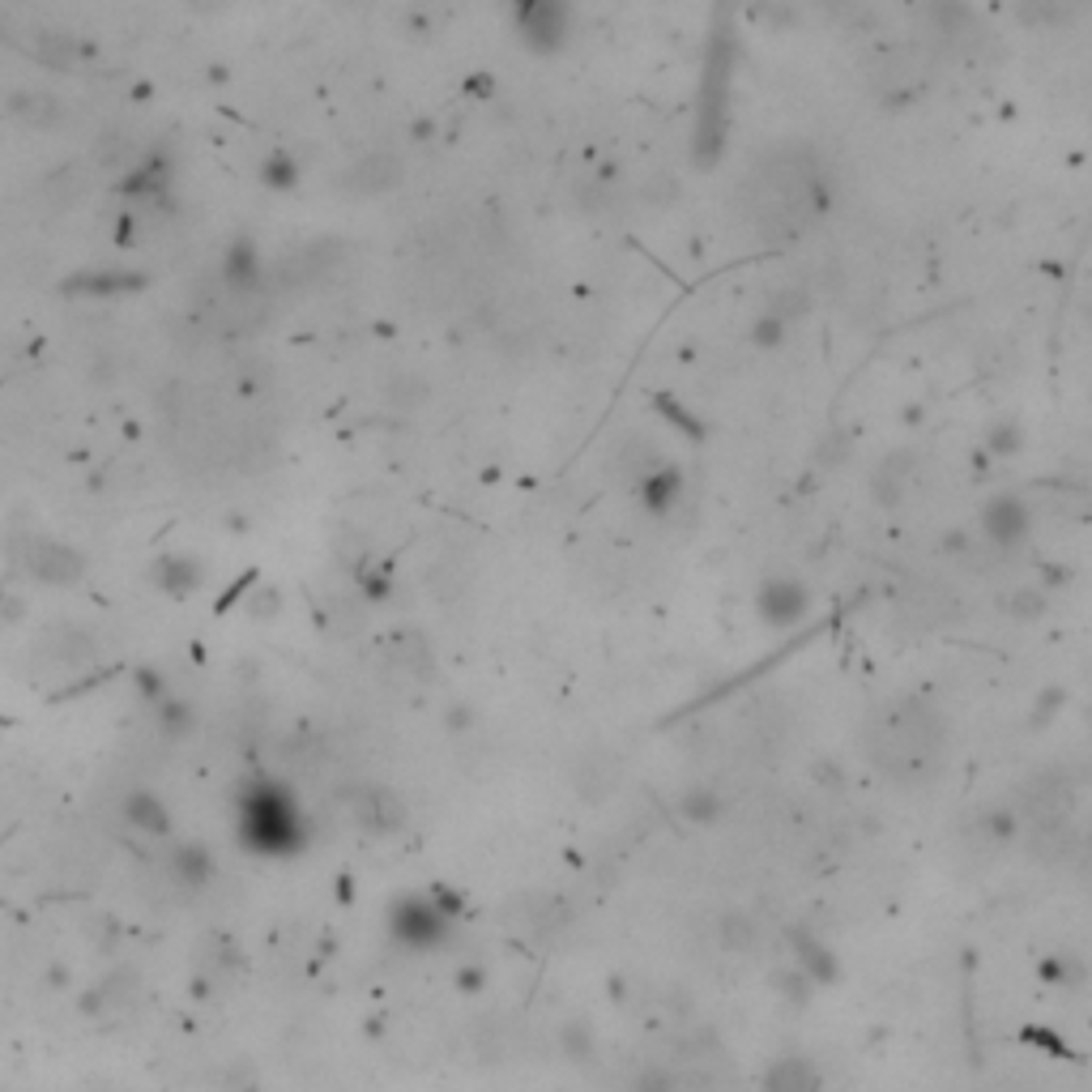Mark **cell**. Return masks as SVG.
<instances>
[{"mask_svg": "<svg viewBox=\"0 0 1092 1092\" xmlns=\"http://www.w3.org/2000/svg\"><path fill=\"white\" fill-rule=\"evenodd\" d=\"M943 747V721L926 700H900L879 717V739L871 743L875 760L896 776L926 772L930 760H939Z\"/></svg>", "mask_w": 1092, "mask_h": 1092, "instance_id": "cell-1", "label": "cell"}, {"mask_svg": "<svg viewBox=\"0 0 1092 1092\" xmlns=\"http://www.w3.org/2000/svg\"><path fill=\"white\" fill-rule=\"evenodd\" d=\"M240 837L256 853H295L307 837L299 802L278 782H256L240 798Z\"/></svg>", "mask_w": 1092, "mask_h": 1092, "instance_id": "cell-2", "label": "cell"}, {"mask_svg": "<svg viewBox=\"0 0 1092 1092\" xmlns=\"http://www.w3.org/2000/svg\"><path fill=\"white\" fill-rule=\"evenodd\" d=\"M734 65V39L730 31H713L709 39V60H705V82H700V116H696V137H691V159L696 167H713L725 150V124H730V69Z\"/></svg>", "mask_w": 1092, "mask_h": 1092, "instance_id": "cell-3", "label": "cell"}, {"mask_svg": "<svg viewBox=\"0 0 1092 1092\" xmlns=\"http://www.w3.org/2000/svg\"><path fill=\"white\" fill-rule=\"evenodd\" d=\"M388 930H393L406 948H435V943L449 934L445 900H431V896H402V900L393 905V914H388Z\"/></svg>", "mask_w": 1092, "mask_h": 1092, "instance_id": "cell-4", "label": "cell"}, {"mask_svg": "<svg viewBox=\"0 0 1092 1092\" xmlns=\"http://www.w3.org/2000/svg\"><path fill=\"white\" fill-rule=\"evenodd\" d=\"M512 26L530 51H555L568 39L572 9L559 5V0H526V5L512 9Z\"/></svg>", "mask_w": 1092, "mask_h": 1092, "instance_id": "cell-5", "label": "cell"}, {"mask_svg": "<svg viewBox=\"0 0 1092 1092\" xmlns=\"http://www.w3.org/2000/svg\"><path fill=\"white\" fill-rule=\"evenodd\" d=\"M22 568L43 585H73L86 572V559L56 538H22Z\"/></svg>", "mask_w": 1092, "mask_h": 1092, "instance_id": "cell-6", "label": "cell"}, {"mask_svg": "<svg viewBox=\"0 0 1092 1092\" xmlns=\"http://www.w3.org/2000/svg\"><path fill=\"white\" fill-rule=\"evenodd\" d=\"M756 611H760V619L768 623V628L790 632V628H798V623L807 619L811 589L802 581H794V577H768L760 585V593H756Z\"/></svg>", "mask_w": 1092, "mask_h": 1092, "instance_id": "cell-7", "label": "cell"}, {"mask_svg": "<svg viewBox=\"0 0 1092 1092\" xmlns=\"http://www.w3.org/2000/svg\"><path fill=\"white\" fill-rule=\"evenodd\" d=\"M1028 526H1033V516H1028V504L1020 496H1011V491H1003V496L995 500H985L981 508V534L985 542H995V546H1016L1028 538Z\"/></svg>", "mask_w": 1092, "mask_h": 1092, "instance_id": "cell-8", "label": "cell"}, {"mask_svg": "<svg viewBox=\"0 0 1092 1092\" xmlns=\"http://www.w3.org/2000/svg\"><path fill=\"white\" fill-rule=\"evenodd\" d=\"M402 175H406V167H402L397 154L376 150V154H363L359 163H350V171L342 179H346V188L359 193V197H384L388 188L402 184Z\"/></svg>", "mask_w": 1092, "mask_h": 1092, "instance_id": "cell-9", "label": "cell"}, {"mask_svg": "<svg viewBox=\"0 0 1092 1092\" xmlns=\"http://www.w3.org/2000/svg\"><path fill=\"white\" fill-rule=\"evenodd\" d=\"M337 256H342V244H333V240H311L303 248H295L291 256H282L278 269H274V282L282 286H299V282H311V278H321L337 265Z\"/></svg>", "mask_w": 1092, "mask_h": 1092, "instance_id": "cell-10", "label": "cell"}, {"mask_svg": "<svg viewBox=\"0 0 1092 1092\" xmlns=\"http://www.w3.org/2000/svg\"><path fill=\"white\" fill-rule=\"evenodd\" d=\"M145 286V274L137 269H82L69 274L60 282L65 295H86V299H116V295H133Z\"/></svg>", "mask_w": 1092, "mask_h": 1092, "instance_id": "cell-11", "label": "cell"}, {"mask_svg": "<svg viewBox=\"0 0 1092 1092\" xmlns=\"http://www.w3.org/2000/svg\"><path fill=\"white\" fill-rule=\"evenodd\" d=\"M222 286L230 295H252L265 286V261H261V248H256L248 236L230 240L226 256H222Z\"/></svg>", "mask_w": 1092, "mask_h": 1092, "instance_id": "cell-12", "label": "cell"}, {"mask_svg": "<svg viewBox=\"0 0 1092 1092\" xmlns=\"http://www.w3.org/2000/svg\"><path fill=\"white\" fill-rule=\"evenodd\" d=\"M150 577H154V585H159L163 593H171V597H188V593H197L201 585H205V563L201 559H193V555H159L154 559V568H150Z\"/></svg>", "mask_w": 1092, "mask_h": 1092, "instance_id": "cell-13", "label": "cell"}, {"mask_svg": "<svg viewBox=\"0 0 1092 1092\" xmlns=\"http://www.w3.org/2000/svg\"><path fill=\"white\" fill-rule=\"evenodd\" d=\"M346 802H350V811H354V820L363 828H380L384 832V828H397V820H402L397 798L388 790H380V786H359V790L346 794Z\"/></svg>", "mask_w": 1092, "mask_h": 1092, "instance_id": "cell-14", "label": "cell"}, {"mask_svg": "<svg viewBox=\"0 0 1092 1092\" xmlns=\"http://www.w3.org/2000/svg\"><path fill=\"white\" fill-rule=\"evenodd\" d=\"M636 496H640V504H644L648 512H658V516H662V512L674 508V500L683 496V474L674 470V465L662 461L654 474H644V478L636 482Z\"/></svg>", "mask_w": 1092, "mask_h": 1092, "instance_id": "cell-15", "label": "cell"}, {"mask_svg": "<svg viewBox=\"0 0 1092 1092\" xmlns=\"http://www.w3.org/2000/svg\"><path fill=\"white\" fill-rule=\"evenodd\" d=\"M914 470H918V457L914 453H892L875 470V482H871L875 487V500L883 508H896L900 496H905V487H909V478H914Z\"/></svg>", "mask_w": 1092, "mask_h": 1092, "instance_id": "cell-16", "label": "cell"}, {"mask_svg": "<svg viewBox=\"0 0 1092 1092\" xmlns=\"http://www.w3.org/2000/svg\"><path fill=\"white\" fill-rule=\"evenodd\" d=\"M577 790L585 798H606L619 790V760L606 756V751H589V756L577 764Z\"/></svg>", "mask_w": 1092, "mask_h": 1092, "instance_id": "cell-17", "label": "cell"}, {"mask_svg": "<svg viewBox=\"0 0 1092 1092\" xmlns=\"http://www.w3.org/2000/svg\"><path fill=\"white\" fill-rule=\"evenodd\" d=\"M9 108H13L17 120L35 124V128H51V124L65 120V102L56 94H43V90H22V94H13Z\"/></svg>", "mask_w": 1092, "mask_h": 1092, "instance_id": "cell-18", "label": "cell"}, {"mask_svg": "<svg viewBox=\"0 0 1092 1092\" xmlns=\"http://www.w3.org/2000/svg\"><path fill=\"white\" fill-rule=\"evenodd\" d=\"M124 820L137 824L141 832H154V837H163V832L171 828V815L163 807V798H154L150 790H133L124 798Z\"/></svg>", "mask_w": 1092, "mask_h": 1092, "instance_id": "cell-19", "label": "cell"}, {"mask_svg": "<svg viewBox=\"0 0 1092 1092\" xmlns=\"http://www.w3.org/2000/svg\"><path fill=\"white\" fill-rule=\"evenodd\" d=\"M764 1092H820V1076L811 1062L802 1058H782L764 1080Z\"/></svg>", "mask_w": 1092, "mask_h": 1092, "instance_id": "cell-20", "label": "cell"}, {"mask_svg": "<svg viewBox=\"0 0 1092 1092\" xmlns=\"http://www.w3.org/2000/svg\"><path fill=\"white\" fill-rule=\"evenodd\" d=\"M790 939H794V952H798V965H802V973H807L811 981H820V985H824V981H832V977H837V960H832V952H828L820 939H811L807 930H794Z\"/></svg>", "mask_w": 1092, "mask_h": 1092, "instance_id": "cell-21", "label": "cell"}, {"mask_svg": "<svg viewBox=\"0 0 1092 1092\" xmlns=\"http://www.w3.org/2000/svg\"><path fill=\"white\" fill-rule=\"evenodd\" d=\"M82 43H77L73 35H65V31H43L39 35V43H35V56L47 65V69H56V73H69L73 65H77V56H82Z\"/></svg>", "mask_w": 1092, "mask_h": 1092, "instance_id": "cell-22", "label": "cell"}, {"mask_svg": "<svg viewBox=\"0 0 1092 1092\" xmlns=\"http://www.w3.org/2000/svg\"><path fill=\"white\" fill-rule=\"evenodd\" d=\"M47 201L56 205V210H69V205L86 193V171L82 167H60V171H51L47 175V184H43Z\"/></svg>", "mask_w": 1092, "mask_h": 1092, "instance_id": "cell-23", "label": "cell"}, {"mask_svg": "<svg viewBox=\"0 0 1092 1092\" xmlns=\"http://www.w3.org/2000/svg\"><path fill=\"white\" fill-rule=\"evenodd\" d=\"M51 658L65 666H86L94 658V636L82 628H60L56 640H51Z\"/></svg>", "mask_w": 1092, "mask_h": 1092, "instance_id": "cell-24", "label": "cell"}, {"mask_svg": "<svg viewBox=\"0 0 1092 1092\" xmlns=\"http://www.w3.org/2000/svg\"><path fill=\"white\" fill-rule=\"evenodd\" d=\"M299 175H303L299 159H295V154H286V150H274L269 159L261 163V184H265V188H274V193L295 188V184H299Z\"/></svg>", "mask_w": 1092, "mask_h": 1092, "instance_id": "cell-25", "label": "cell"}, {"mask_svg": "<svg viewBox=\"0 0 1092 1092\" xmlns=\"http://www.w3.org/2000/svg\"><path fill=\"white\" fill-rule=\"evenodd\" d=\"M154 717H159V730L167 739H179V734L193 730V705H188V700H179V696L159 700V705H154Z\"/></svg>", "mask_w": 1092, "mask_h": 1092, "instance_id": "cell-26", "label": "cell"}, {"mask_svg": "<svg viewBox=\"0 0 1092 1092\" xmlns=\"http://www.w3.org/2000/svg\"><path fill=\"white\" fill-rule=\"evenodd\" d=\"M175 875L188 883V888H201L205 879L214 875V863H210V849H201V845H184L175 853Z\"/></svg>", "mask_w": 1092, "mask_h": 1092, "instance_id": "cell-27", "label": "cell"}, {"mask_svg": "<svg viewBox=\"0 0 1092 1092\" xmlns=\"http://www.w3.org/2000/svg\"><path fill=\"white\" fill-rule=\"evenodd\" d=\"M1020 449H1024V427L1016 419H1003V423H995L991 431H985V453H991V457H1011Z\"/></svg>", "mask_w": 1092, "mask_h": 1092, "instance_id": "cell-28", "label": "cell"}, {"mask_svg": "<svg viewBox=\"0 0 1092 1092\" xmlns=\"http://www.w3.org/2000/svg\"><path fill=\"white\" fill-rule=\"evenodd\" d=\"M747 337H751V346H760V350H776L790 337V325L782 321V317H772V311H760L756 321H751V329H747Z\"/></svg>", "mask_w": 1092, "mask_h": 1092, "instance_id": "cell-29", "label": "cell"}, {"mask_svg": "<svg viewBox=\"0 0 1092 1092\" xmlns=\"http://www.w3.org/2000/svg\"><path fill=\"white\" fill-rule=\"evenodd\" d=\"M679 811L691 820V824H713L717 815H721V798L713 794V790H687L683 798H679Z\"/></svg>", "mask_w": 1092, "mask_h": 1092, "instance_id": "cell-30", "label": "cell"}, {"mask_svg": "<svg viewBox=\"0 0 1092 1092\" xmlns=\"http://www.w3.org/2000/svg\"><path fill=\"white\" fill-rule=\"evenodd\" d=\"M807 307H811V291H802V286H786V291H776V295L768 299L764 311H772V317H782V321L790 325V321L802 317Z\"/></svg>", "mask_w": 1092, "mask_h": 1092, "instance_id": "cell-31", "label": "cell"}, {"mask_svg": "<svg viewBox=\"0 0 1092 1092\" xmlns=\"http://www.w3.org/2000/svg\"><path fill=\"white\" fill-rule=\"evenodd\" d=\"M423 397H427V384H423V376H414V372H397L393 384H388V402L402 406V410H414Z\"/></svg>", "mask_w": 1092, "mask_h": 1092, "instance_id": "cell-32", "label": "cell"}, {"mask_svg": "<svg viewBox=\"0 0 1092 1092\" xmlns=\"http://www.w3.org/2000/svg\"><path fill=\"white\" fill-rule=\"evenodd\" d=\"M654 406H658V414H662V419H670L674 427H679V431H687L691 439H700V435H705V427H700V423H696V419H691V414H687V410H683L679 402H674V397H666V393H658V397H654Z\"/></svg>", "mask_w": 1092, "mask_h": 1092, "instance_id": "cell-33", "label": "cell"}, {"mask_svg": "<svg viewBox=\"0 0 1092 1092\" xmlns=\"http://www.w3.org/2000/svg\"><path fill=\"white\" fill-rule=\"evenodd\" d=\"M1046 606H1050V602H1046V593H1042V589H1033V585H1028V589H1016V597L1007 602V611L1016 615V619H1042Z\"/></svg>", "mask_w": 1092, "mask_h": 1092, "instance_id": "cell-34", "label": "cell"}, {"mask_svg": "<svg viewBox=\"0 0 1092 1092\" xmlns=\"http://www.w3.org/2000/svg\"><path fill=\"white\" fill-rule=\"evenodd\" d=\"M137 691L150 700V705H159V700H167V696H171L167 679H163L159 670H150V666H141V670H137Z\"/></svg>", "mask_w": 1092, "mask_h": 1092, "instance_id": "cell-35", "label": "cell"}, {"mask_svg": "<svg viewBox=\"0 0 1092 1092\" xmlns=\"http://www.w3.org/2000/svg\"><path fill=\"white\" fill-rule=\"evenodd\" d=\"M278 606H282L278 589H274V585H261V589L252 593V602H248V615H252V619H269V615H278Z\"/></svg>", "mask_w": 1092, "mask_h": 1092, "instance_id": "cell-36", "label": "cell"}, {"mask_svg": "<svg viewBox=\"0 0 1092 1092\" xmlns=\"http://www.w3.org/2000/svg\"><path fill=\"white\" fill-rule=\"evenodd\" d=\"M388 572H368V577H363V597H368V602H384L388 597Z\"/></svg>", "mask_w": 1092, "mask_h": 1092, "instance_id": "cell-37", "label": "cell"}, {"mask_svg": "<svg viewBox=\"0 0 1092 1092\" xmlns=\"http://www.w3.org/2000/svg\"><path fill=\"white\" fill-rule=\"evenodd\" d=\"M445 725H449V730H474V725H478V713H474L470 705H453Z\"/></svg>", "mask_w": 1092, "mask_h": 1092, "instance_id": "cell-38", "label": "cell"}, {"mask_svg": "<svg viewBox=\"0 0 1092 1092\" xmlns=\"http://www.w3.org/2000/svg\"><path fill=\"white\" fill-rule=\"evenodd\" d=\"M1054 709H1062V691H1058V687H1050V691L1042 696V705L1033 709V721H1037V725H1042V721H1050V713H1054Z\"/></svg>", "mask_w": 1092, "mask_h": 1092, "instance_id": "cell-39", "label": "cell"}, {"mask_svg": "<svg viewBox=\"0 0 1092 1092\" xmlns=\"http://www.w3.org/2000/svg\"><path fill=\"white\" fill-rule=\"evenodd\" d=\"M644 197H648V201H654V197H662V201H670V197H674V179H670V175H658V179H654V184H648V188H644Z\"/></svg>", "mask_w": 1092, "mask_h": 1092, "instance_id": "cell-40", "label": "cell"}, {"mask_svg": "<svg viewBox=\"0 0 1092 1092\" xmlns=\"http://www.w3.org/2000/svg\"><path fill=\"white\" fill-rule=\"evenodd\" d=\"M431 137V120H419L414 124V141H427Z\"/></svg>", "mask_w": 1092, "mask_h": 1092, "instance_id": "cell-41", "label": "cell"}]
</instances>
